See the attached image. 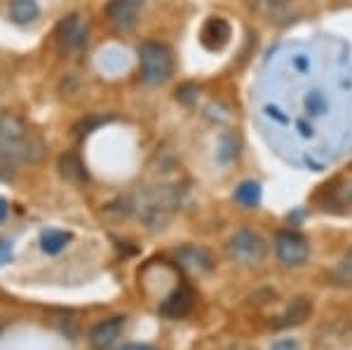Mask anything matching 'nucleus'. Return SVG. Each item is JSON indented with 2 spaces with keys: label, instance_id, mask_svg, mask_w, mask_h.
<instances>
[{
  "label": "nucleus",
  "instance_id": "1",
  "mask_svg": "<svg viewBox=\"0 0 352 350\" xmlns=\"http://www.w3.org/2000/svg\"><path fill=\"white\" fill-rule=\"evenodd\" d=\"M0 155L12 162H38L45 155L43 139L14 113H0Z\"/></svg>",
  "mask_w": 352,
  "mask_h": 350
},
{
  "label": "nucleus",
  "instance_id": "2",
  "mask_svg": "<svg viewBox=\"0 0 352 350\" xmlns=\"http://www.w3.org/2000/svg\"><path fill=\"white\" fill-rule=\"evenodd\" d=\"M139 71L146 85H162L174 73V54L167 45L146 41L139 45Z\"/></svg>",
  "mask_w": 352,
  "mask_h": 350
},
{
  "label": "nucleus",
  "instance_id": "3",
  "mask_svg": "<svg viewBox=\"0 0 352 350\" xmlns=\"http://www.w3.org/2000/svg\"><path fill=\"white\" fill-rule=\"evenodd\" d=\"M296 104L300 106L296 127L305 129V132H303L305 137H308L310 132H315L317 122L327 120L329 113H331V109H333L331 94H329L324 85H320V83H312L308 89H303V92H300V97L296 99Z\"/></svg>",
  "mask_w": 352,
  "mask_h": 350
},
{
  "label": "nucleus",
  "instance_id": "4",
  "mask_svg": "<svg viewBox=\"0 0 352 350\" xmlns=\"http://www.w3.org/2000/svg\"><path fill=\"white\" fill-rule=\"evenodd\" d=\"M226 252H228V259L240 266H258L265 259V240L261 238L254 230H240L230 238V242L226 245Z\"/></svg>",
  "mask_w": 352,
  "mask_h": 350
},
{
  "label": "nucleus",
  "instance_id": "5",
  "mask_svg": "<svg viewBox=\"0 0 352 350\" xmlns=\"http://www.w3.org/2000/svg\"><path fill=\"white\" fill-rule=\"evenodd\" d=\"M275 254L285 266H303L310 256V245L300 233L282 230L275 238Z\"/></svg>",
  "mask_w": 352,
  "mask_h": 350
},
{
  "label": "nucleus",
  "instance_id": "6",
  "mask_svg": "<svg viewBox=\"0 0 352 350\" xmlns=\"http://www.w3.org/2000/svg\"><path fill=\"white\" fill-rule=\"evenodd\" d=\"M141 10H144V0H109L106 19L116 31L127 33L139 24Z\"/></svg>",
  "mask_w": 352,
  "mask_h": 350
},
{
  "label": "nucleus",
  "instance_id": "7",
  "mask_svg": "<svg viewBox=\"0 0 352 350\" xmlns=\"http://www.w3.org/2000/svg\"><path fill=\"white\" fill-rule=\"evenodd\" d=\"M230 24L223 19V17H209L202 26V33H200V43L209 52H219L223 50L226 45L230 43Z\"/></svg>",
  "mask_w": 352,
  "mask_h": 350
},
{
  "label": "nucleus",
  "instance_id": "8",
  "mask_svg": "<svg viewBox=\"0 0 352 350\" xmlns=\"http://www.w3.org/2000/svg\"><path fill=\"white\" fill-rule=\"evenodd\" d=\"M85 36H87V31H85V26L78 14L66 17V19H61L59 26H56V41H59L61 50L80 47L85 43Z\"/></svg>",
  "mask_w": 352,
  "mask_h": 350
},
{
  "label": "nucleus",
  "instance_id": "9",
  "mask_svg": "<svg viewBox=\"0 0 352 350\" xmlns=\"http://www.w3.org/2000/svg\"><path fill=\"white\" fill-rule=\"evenodd\" d=\"M122 329H124V318L104 320V322L96 325L94 329L89 331V343H92L96 350H106L120 338Z\"/></svg>",
  "mask_w": 352,
  "mask_h": 350
},
{
  "label": "nucleus",
  "instance_id": "10",
  "mask_svg": "<svg viewBox=\"0 0 352 350\" xmlns=\"http://www.w3.org/2000/svg\"><path fill=\"white\" fill-rule=\"evenodd\" d=\"M190 310H192V292L186 289V287L174 289L160 306V313L167 315V318H184Z\"/></svg>",
  "mask_w": 352,
  "mask_h": 350
},
{
  "label": "nucleus",
  "instance_id": "11",
  "mask_svg": "<svg viewBox=\"0 0 352 350\" xmlns=\"http://www.w3.org/2000/svg\"><path fill=\"white\" fill-rule=\"evenodd\" d=\"M310 313H312V306H310V301L308 298H296V301L289 306L285 313L280 315V318L272 322V327L275 329H287V327H296L300 322H305V320L310 318Z\"/></svg>",
  "mask_w": 352,
  "mask_h": 350
},
{
  "label": "nucleus",
  "instance_id": "12",
  "mask_svg": "<svg viewBox=\"0 0 352 350\" xmlns=\"http://www.w3.org/2000/svg\"><path fill=\"white\" fill-rule=\"evenodd\" d=\"M41 17V8H38L36 0H12L10 3V19L14 24H31Z\"/></svg>",
  "mask_w": 352,
  "mask_h": 350
},
{
  "label": "nucleus",
  "instance_id": "13",
  "mask_svg": "<svg viewBox=\"0 0 352 350\" xmlns=\"http://www.w3.org/2000/svg\"><path fill=\"white\" fill-rule=\"evenodd\" d=\"M59 172L61 177L68 179L73 184H82L87 182V172H85V165L80 162V157L76 153H64L59 157Z\"/></svg>",
  "mask_w": 352,
  "mask_h": 350
},
{
  "label": "nucleus",
  "instance_id": "14",
  "mask_svg": "<svg viewBox=\"0 0 352 350\" xmlns=\"http://www.w3.org/2000/svg\"><path fill=\"white\" fill-rule=\"evenodd\" d=\"M247 5L252 12L265 17V19H280L289 10L292 0H247Z\"/></svg>",
  "mask_w": 352,
  "mask_h": 350
},
{
  "label": "nucleus",
  "instance_id": "15",
  "mask_svg": "<svg viewBox=\"0 0 352 350\" xmlns=\"http://www.w3.org/2000/svg\"><path fill=\"white\" fill-rule=\"evenodd\" d=\"M71 240H73V235L66 233V230L50 228V230H45V233L41 235V250L45 254H59Z\"/></svg>",
  "mask_w": 352,
  "mask_h": 350
},
{
  "label": "nucleus",
  "instance_id": "16",
  "mask_svg": "<svg viewBox=\"0 0 352 350\" xmlns=\"http://www.w3.org/2000/svg\"><path fill=\"white\" fill-rule=\"evenodd\" d=\"M235 200L244 207H256L261 202V186L256 182H244L237 186Z\"/></svg>",
  "mask_w": 352,
  "mask_h": 350
},
{
  "label": "nucleus",
  "instance_id": "17",
  "mask_svg": "<svg viewBox=\"0 0 352 350\" xmlns=\"http://www.w3.org/2000/svg\"><path fill=\"white\" fill-rule=\"evenodd\" d=\"M331 282L336 287H352V254L338 261V266L331 273Z\"/></svg>",
  "mask_w": 352,
  "mask_h": 350
},
{
  "label": "nucleus",
  "instance_id": "18",
  "mask_svg": "<svg viewBox=\"0 0 352 350\" xmlns=\"http://www.w3.org/2000/svg\"><path fill=\"white\" fill-rule=\"evenodd\" d=\"M270 350H298V343L294 338H280L270 346Z\"/></svg>",
  "mask_w": 352,
  "mask_h": 350
},
{
  "label": "nucleus",
  "instance_id": "19",
  "mask_svg": "<svg viewBox=\"0 0 352 350\" xmlns=\"http://www.w3.org/2000/svg\"><path fill=\"white\" fill-rule=\"evenodd\" d=\"M10 256H12V245H10L8 240H0V266L8 263Z\"/></svg>",
  "mask_w": 352,
  "mask_h": 350
},
{
  "label": "nucleus",
  "instance_id": "20",
  "mask_svg": "<svg viewBox=\"0 0 352 350\" xmlns=\"http://www.w3.org/2000/svg\"><path fill=\"white\" fill-rule=\"evenodd\" d=\"M8 212H10L8 200H5V197H0V221H5V217H8Z\"/></svg>",
  "mask_w": 352,
  "mask_h": 350
},
{
  "label": "nucleus",
  "instance_id": "21",
  "mask_svg": "<svg viewBox=\"0 0 352 350\" xmlns=\"http://www.w3.org/2000/svg\"><path fill=\"white\" fill-rule=\"evenodd\" d=\"M122 350H155L151 346H141V343H129V346H124Z\"/></svg>",
  "mask_w": 352,
  "mask_h": 350
},
{
  "label": "nucleus",
  "instance_id": "22",
  "mask_svg": "<svg viewBox=\"0 0 352 350\" xmlns=\"http://www.w3.org/2000/svg\"><path fill=\"white\" fill-rule=\"evenodd\" d=\"M221 350H247L244 346H226V348H221Z\"/></svg>",
  "mask_w": 352,
  "mask_h": 350
}]
</instances>
